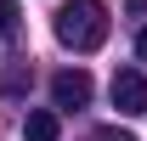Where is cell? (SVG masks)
I'll use <instances>...</instances> for the list:
<instances>
[{"label": "cell", "mask_w": 147, "mask_h": 141, "mask_svg": "<svg viewBox=\"0 0 147 141\" xmlns=\"http://www.w3.org/2000/svg\"><path fill=\"white\" fill-rule=\"evenodd\" d=\"M51 34L57 45H68V51H96L102 40H108V6L102 0H62L57 6V17H51Z\"/></svg>", "instance_id": "1"}, {"label": "cell", "mask_w": 147, "mask_h": 141, "mask_svg": "<svg viewBox=\"0 0 147 141\" xmlns=\"http://www.w3.org/2000/svg\"><path fill=\"white\" fill-rule=\"evenodd\" d=\"M113 107L125 119H142L147 113V73L142 68H119L113 73Z\"/></svg>", "instance_id": "2"}, {"label": "cell", "mask_w": 147, "mask_h": 141, "mask_svg": "<svg viewBox=\"0 0 147 141\" xmlns=\"http://www.w3.org/2000/svg\"><path fill=\"white\" fill-rule=\"evenodd\" d=\"M51 102L79 113V107L91 102V73H85V68H62V73L51 79Z\"/></svg>", "instance_id": "3"}, {"label": "cell", "mask_w": 147, "mask_h": 141, "mask_svg": "<svg viewBox=\"0 0 147 141\" xmlns=\"http://www.w3.org/2000/svg\"><path fill=\"white\" fill-rule=\"evenodd\" d=\"M57 136H62V124H57L51 107H34V113L23 119V141H57Z\"/></svg>", "instance_id": "4"}, {"label": "cell", "mask_w": 147, "mask_h": 141, "mask_svg": "<svg viewBox=\"0 0 147 141\" xmlns=\"http://www.w3.org/2000/svg\"><path fill=\"white\" fill-rule=\"evenodd\" d=\"M17 23H23L17 0H0V40H11V34H17Z\"/></svg>", "instance_id": "5"}, {"label": "cell", "mask_w": 147, "mask_h": 141, "mask_svg": "<svg viewBox=\"0 0 147 141\" xmlns=\"http://www.w3.org/2000/svg\"><path fill=\"white\" fill-rule=\"evenodd\" d=\"M0 90H6V96H23V90H28V68H6Z\"/></svg>", "instance_id": "6"}, {"label": "cell", "mask_w": 147, "mask_h": 141, "mask_svg": "<svg viewBox=\"0 0 147 141\" xmlns=\"http://www.w3.org/2000/svg\"><path fill=\"white\" fill-rule=\"evenodd\" d=\"M91 141H136V136H130V130H96Z\"/></svg>", "instance_id": "7"}, {"label": "cell", "mask_w": 147, "mask_h": 141, "mask_svg": "<svg viewBox=\"0 0 147 141\" xmlns=\"http://www.w3.org/2000/svg\"><path fill=\"white\" fill-rule=\"evenodd\" d=\"M125 11H136V17H142V11H147V0H125Z\"/></svg>", "instance_id": "8"}, {"label": "cell", "mask_w": 147, "mask_h": 141, "mask_svg": "<svg viewBox=\"0 0 147 141\" xmlns=\"http://www.w3.org/2000/svg\"><path fill=\"white\" fill-rule=\"evenodd\" d=\"M136 56H142V62H147V28H142V40H136Z\"/></svg>", "instance_id": "9"}]
</instances>
